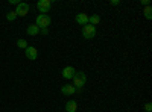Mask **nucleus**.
<instances>
[{"mask_svg": "<svg viewBox=\"0 0 152 112\" xmlns=\"http://www.w3.org/2000/svg\"><path fill=\"white\" fill-rule=\"evenodd\" d=\"M72 80H73L72 85L76 88V91H81V90L84 88L85 82H87V74H85L84 71H76V73H75V77H73Z\"/></svg>", "mask_w": 152, "mask_h": 112, "instance_id": "1", "label": "nucleus"}, {"mask_svg": "<svg viewBox=\"0 0 152 112\" xmlns=\"http://www.w3.org/2000/svg\"><path fill=\"white\" fill-rule=\"evenodd\" d=\"M50 23H52V18L47 14H40L35 20V26H38V29H44V27H49Z\"/></svg>", "mask_w": 152, "mask_h": 112, "instance_id": "2", "label": "nucleus"}, {"mask_svg": "<svg viewBox=\"0 0 152 112\" xmlns=\"http://www.w3.org/2000/svg\"><path fill=\"white\" fill-rule=\"evenodd\" d=\"M82 36L85 40H93L96 36V26H91V24L82 26Z\"/></svg>", "mask_w": 152, "mask_h": 112, "instance_id": "3", "label": "nucleus"}, {"mask_svg": "<svg viewBox=\"0 0 152 112\" xmlns=\"http://www.w3.org/2000/svg\"><path fill=\"white\" fill-rule=\"evenodd\" d=\"M50 6H52V0H40V2L37 3V8L41 14H47L50 11Z\"/></svg>", "mask_w": 152, "mask_h": 112, "instance_id": "4", "label": "nucleus"}, {"mask_svg": "<svg viewBox=\"0 0 152 112\" xmlns=\"http://www.w3.org/2000/svg\"><path fill=\"white\" fill-rule=\"evenodd\" d=\"M15 12V14H17V17L18 15H21V17H24V15H28V12H29V5L28 3H18L17 5V9L14 11Z\"/></svg>", "mask_w": 152, "mask_h": 112, "instance_id": "5", "label": "nucleus"}, {"mask_svg": "<svg viewBox=\"0 0 152 112\" xmlns=\"http://www.w3.org/2000/svg\"><path fill=\"white\" fill-rule=\"evenodd\" d=\"M24 53H26V58L31 59V61H35L38 58V50L34 46H28L26 48H24Z\"/></svg>", "mask_w": 152, "mask_h": 112, "instance_id": "6", "label": "nucleus"}, {"mask_svg": "<svg viewBox=\"0 0 152 112\" xmlns=\"http://www.w3.org/2000/svg\"><path fill=\"white\" fill-rule=\"evenodd\" d=\"M75 73H76V70H75L72 65H67V67L62 68V77L67 79V80H70V79L75 77Z\"/></svg>", "mask_w": 152, "mask_h": 112, "instance_id": "7", "label": "nucleus"}, {"mask_svg": "<svg viewBox=\"0 0 152 112\" xmlns=\"http://www.w3.org/2000/svg\"><path fill=\"white\" fill-rule=\"evenodd\" d=\"M61 92L62 94H64V95H67V97H70V95H73L75 92H76V88H75V86L73 85H62L61 86Z\"/></svg>", "mask_w": 152, "mask_h": 112, "instance_id": "8", "label": "nucleus"}, {"mask_svg": "<svg viewBox=\"0 0 152 112\" xmlns=\"http://www.w3.org/2000/svg\"><path fill=\"white\" fill-rule=\"evenodd\" d=\"M75 20H76V23H78V24H81V26L88 24V15L85 14V12H79V14H76Z\"/></svg>", "mask_w": 152, "mask_h": 112, "instance_id": "9", "label": "nucleus"}, {"mask_svg": "<svg viewBox=\"0 0 152 112\" xmlns=\"http://www.w3.org/2000/svg\"><path fill=\"white\" fill-rule=\"evenodd\" d=\"M76 109H78V103H76V100H69L66 103V112H76Z\"/></svg>", "mask_w": 152, "mask_h": 112, "instance_id": "10", "label": "nucleus"}, {"mask_svg": "<svg viewBox=\"0 0 152 112\" xmlns=\"http://www.w3.org/2000/svg\"><path fill=\"white\" fill-rule=\"evenodd\" d=\"M100 23V17L97 14H93V15H88V24H91V26H96V24Z\"/></svg>", "mask_w": 152, "mask_h": 112, "instance_id": "11", "label": "nucleus"}, {"mask_svg": "<svg viewBox=\"0 0 152 112\" xmlns=\"http://www.w3.org/2000/svg\"><path fill=\"white\" fill-rule=\"evenodd\" d=\"M28 35L29 36H35V35H38L40 33V29H38V26H35V24H31V26L28 27Z\"/></svg>", "mask_w": 152, "mask_h": 112, "instance_id": "12", "label": "nucleus"}, {"mask_svg": "<svg viewBox=\"0 0 152 112\" xmlns=\"http://www.w3.org/2000/svg\"><path fill=\"white\" fill-rule=\"evenodd\" d=\"M143 15H145L146 20H152V8H151V6H146V8H145Z\"/></svg>", "mask_w": 152, "mask_h": 112, "instance_id": "13", "label": "nucleus"}, {"mask_svg": "<svg viewBox=\"0 0 152 112\" xmlns=\"http://www.w3.org/2000/svg\"><path fill=\"white\" fill-rule=\"evenodd\" d=\"M15 18H17V14H15L14 11H9L8 14H6V20H8V21H14Z\"/></svg>", "mask_w": 152, "mask_h": 112, "instance_id": "14", "label": "nucleus"}, {"mask_svg": "<svg viewBox=\"0 0 152 112\" xmlns=\"http://www.w3.org/2000/svg\"><path fill=\"white\" fill-rule=\"evenodd\" d=\"M17 46H18L20 48H26V47H28V43H26V40H18V41H17Z\"/></svg>", "mask_w": 152, "mask_h": 112, "instance_id": "15", "label": "nucleus"}, {"mask_svg": "<svg viewBox=\"0 0 152 112\" xmlns=\"http://www.w3.org/2000/svg\"><path fill=\"white\" fill-rule=\"evenodd\" d=\"M145 111H146V112H151V111H152V105H151V103H146V105H145Z\"/></svg>", "mask_w": 152, "mask_h": 112, "instance_id": "16", "label": "nucleus"}, {"mask_svg": "<svg viewBox=\"0 0 152 112\" xmlns=\"http://www.w3.org/2000/svg\"><path fill=\"white\" fill-rule=\"evenodd\" d=\"M40 33H41V35H44V36H46V35H47V33H49V29H47V27H44V29H40Z\"/></svg>", "mask_w": 152, "mask_h": 112, "instance_id": "17", "label": "nucleus"}, {"mask_svg": "<svg viewBox=\"0 0 152 112\" xmlns=\"http://www.w3.org/2000/svg\"><path fill=\"white\" fill-rule=\"evenodd\" d=\"M140 3L145 5V6H151V2H149V0H140Z\"/></svg>", "mask_w": 152, "mask_h": 112, "instance_id": "18", "label": "nucleus"}, {"mask_svg": "<svg viewBox=\"0 0 152 112\" xmlns=\"http://www.w3.org/2000/svg\"><path fill=\"white\" fill-rule=\"evenodd\" d=\"M119 3H120L119 0H111V5H113V6H117Z\"/></svg>", "mask_w": 152, "mask_h": 112, "instance_id": "19", "label": "nucleus"}, {"mask_svg": "<svg viewBox=\"0 0 152 112\" xmlns=\"http://www.w3.org/2000/svg\"><path fill=\"white\" fill-rule=\"evenodd\" d=\"M9 3H12V5H18L20 2H18V0H9Z\"/></svg>", "mask_w": 152, "mask_h": 112, "instance_id": "20", "label": "nucleus"}]
</instances>
